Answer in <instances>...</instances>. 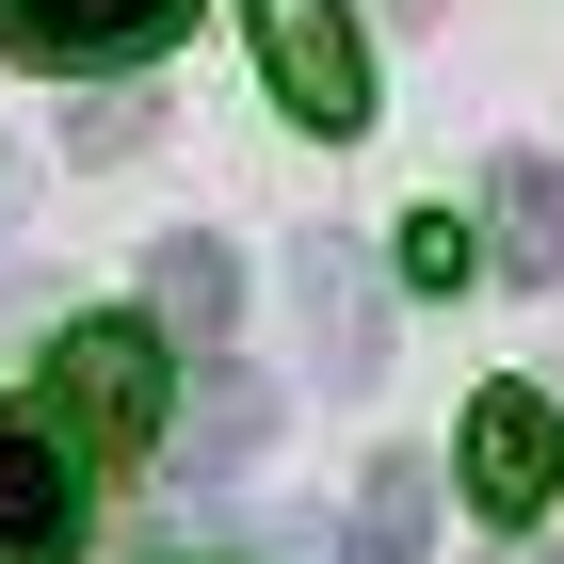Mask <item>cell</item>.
<instances>
[{"instance_id":"3957f363","label":"cell","mask_w":564,"mask_h":564,"mask_svg":"<svg viewBox=\"0 0 564 564\" xmlns=\"http://www.w3.org/2000/svg\"><path fill=\"white\" fill-rule=\"evenodd\" d=\"M97 500H82V435L0 403V564H82Z\"/></svg>"},{"instance_id":"277c9868","label":"cell","mask_w":564,"mask_h":564,"mask_svg":"<svg viewBox=\"0 0 564 564\" xmlns=\"http://www.w3.org/2000/svg\"><path fill=\"white\" fill-rule=\"evenodd\" d=\"M452 468H468V500H484L500 532L549 517V500H564V420H549V388H484L468 435H452Z\"/></svg>"},{"instance_id":"9c48e42d","label":"cell","mask_w":564,"mask_h":564,"mask_svg":"<svg viewBox=\"0 0 564 564\" xmlns=\"http://www.w3.org/2000/svg\"><path fill=\"white\" fill-rule=\"evenodd\" d=\"M145 306H162V339H226V323H242V259L177 226L162 259H145Z\"/></svg>"},{"instance_id":"5b68a950","label":"cell","mask_w":564,"mask_h":564,"mask_svg":"<svg viewBox=\"0 0 564 564\" xmlns=\"http://www.w3.org/2000/svg\"><path fill=\"white\" fill-rule=\"evenodd\" d=\"M177 17L194 0H0V48L17 65H145V48H177Z\"/></svg>"},{"instance_id":"7a4b0ae2","label":"cell","mask_w":564,"mask_h":564,"mask_svg":"<svg viewBox=\"0 0 564 564\" xmlns=\"http://www.w3.org/2000/svg\"><path fill=\"white\" fill-rule=\"evenodd\" d=\"M259 17V82L291 97V130H371V48H355V0H242Z\"/></svg>"},{"instance_id":"30bf717a","label":"cell","mask_w":564,"mask_h":564,"mask_svg":"<svg viewBox=\"0 0 564 564\" xmlns=\"http://www.w3.org/2000/svg\"><path fill=\"white\" fill-rule=\"evenodd\" d=\"M484 226H500V274H517V291H549V274H564V162H500Z\"/></svg>"},{"instance_id":"8992f818","label":"cell","mask_w":564,"mask_h":564,"mask_svg":"<svg viewBox=\"0 0 564 564\" xmlns=\"http://www.w3.org/2000/svg\"><path fill=\"white\" fill-rule=\"evenodd\" d=\"M291 291H306V339H323V388H371V355H388V323H371V259H355V242H306Z\"/></svg>"},{"instance_id":"6da1fadb","label":"cell","mask_w":564,"mask_h":564,"mask_svg":"<svg viewBox=\"0 0 564 564\" xmlns=\"http://www.w3.org/2000/svg\"><path fill=\"white\" fill-rule=\"evenodd\" d=\"M177 371H162V323H65L48 339V420L82 435V452H162L177 435Z\"/></svg>"},{"instance_id":"52a82bcc","label":"cell","mask_w":564,"mask_h":564,"mask_svg":"<svg viewBox=\"0 0 564 564\" xmlns=\"http://www.w3.org/2000/svg\"><path fill=\"white\" fill-rule=\"evenodd\" d=\"M162 452H177L194 484H226L242 452H274V388H259V371H194V420H177Z\"/></svg>"},{"instance_id":"8fae6325","label":"cell","mask_w":564,"mask_h":564,"mask_svg":"<svg viewBox=\"0 0 564 564\" xmlns=\"http://www.w3.org/2000/svg\"><path fill=\"white\" fill-rule=\"evenodd\" d=\"M403 274H420V291H468L484 259H468V226H452V210H420V226H403Z\"/></svg>"},{"instance_id":"ba28073f","label":"cell","mask_w":564,"mask_h":564,"mask_svg":"<svg viewBox=\"0 0 564 564\" xmlns=\"http://www.w3.org/2000/svg\"><path fill=\"white\" fill-rule=\"evenodd\" d=\"M420 549H435V468L388 452V468L355 484V517H339V564H420Z\"/></svg>"}]
</instances>
